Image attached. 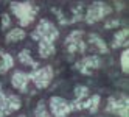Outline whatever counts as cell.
Here are the masks:
<instances>
[{"mask_svg":"<svg viewBox=\"0 0 129 117\" xmlns=\"http://www.w3.org/2000/svg\"><path fill=\"white\" fill-rule=\"evenodd\" d=\"M50 109H51V115L53 117H67L72 111L69 102L62 97H51L50 98Z\"/></svg>","mask_w":129,"mask_h":117,"instance_id":"6","label":"cell"},{"mask_svg":"<svg viewBox=\"0 0 129 117\" xmlns=\"http://www.w3.org/2000/svg\"><path fill=\"white\" fill-rule=\"evenodd\" d=\"M129 100L126 95H115V97H109L107 100V105H106V111L110 112V114H117L121 108H126L129 106L127 105Z\"/></svg>","mask_w":129,"mask_h":117,"instance_id":"8","label":"cell"},{"mask_svg":"<svg viewBox=\"0 0 129 117\" xmlns=\"http://www.w3.org/2000/svg\"><path fill=\"white\" fill-rule=\"evenodd\" d=\"M34 117H53L51 112L47 109V106H45V103L41 100L38 103V106H36V109H34Z\"/></svg>","mask_w":129,"mask_h":117,"instance_id":"18","label":"cell"},{"mask_svg":"<svg viewBox=\"0 0 129 117\" xmlns=\"http://www.w3.org/2000/svg\"><path fill=\"white\" fill-rule=\"evenodd\" d=\"M10 8L17 17L20 27L31 25L36 19V14H38V6H34L31 2H13Z\"/></svg>","mask_w":129,"mask_h":117,"instance_id":"1","label":"cell"},{"mask_svg":"<svg viewBox=\"0 0 129 117\" xmlns=\"http://www.w3.org/2000/svg\"><path fill=\"white\" fill-rule=\"evenodd\" d=\"M101 66V59L100 56L96 55H89V56H84L81 61H78L75 67L81 72L82 75H90L92 74V70H95Z\"/></svg>","mask_w":129,"mask_h":117,"instance_id":"7","label":"cell"},{"mask_svg":"<svg viewBox=\"0 0 129 117\" xmlns=\"http://www.w3.org/2000/svg\"><path fill=\"white\" fill-rule=\"evenodd\" d=\"M2 53H3V52H2V49H0V55H2Z\"/></svg>","mask_w":129,"mask_h":117,"instance_id":"26","label":"cell"},{"mask_svg":"<svg viewBox=\"0 0 129 117\" xmlns=\"http://www.w3.org/2000/svg\"><path fill=\"white\" fill-rule=\"evenodd\" d=\"M3 97H5V92L2 91V89H0V98H3Z\"/></svg>","mask_w":129,"mask_h":117,"instance_id":"25","label":"cell"},{"mask_svg":"<svg viewBox=\"0 0 129 117\" xmlns=\"http://www.w3.org/2000/svg\"><path fill=\"white\" fill-rule=\"evenodd\" d=\"M31 38L34 41H41V39H47V41H56L59 38V30L56 28V25L51 24L47 19H41L39 25L36 27V30L31 33Z\"/></svg>","mask_w":129,"mask_h":117,"instance_id":"2","label":"cell"},{"mask_svg":"<svg viewBox=\"0 0 129 117\" xmlns=\"http://www.w3.org/2000/svg\"><path fill=\"white\" fill-rule=\"evenodd\" d=\"M120 64H121V70L124 74H127L129 72V50H127V47L121 53V56H120Z\"/></svg>","mask_w":129,"mask_h":117,"instance_id":"20","label":"cell"},{"mask_svg":"<svg viewBox=\"0 0 129 117\" xmlns=\"http://www.w3.org/2000/svg\"><path fill=\"white\" fill-rule=\"evenodd\" d=\"M69 106H70V111H81L82 106H81V100H73V102H69Z\"/></svg>","mask_w":129,"mask_h":117,"instance_id":"22","label":"cell"},{"mask_svg":"<svg viewBox=\"0 0 129 117\" xmlns=\"http://www.w3.org/2000/svg\"><path fill=\"white\" fill-rule=\"evenodd\" d=\"M11 27V17H10V14L8 13H3L2 14V28L3 30H8Z\"/></svg>","mask_w":129,"mask_h":117,"instance_id":"21","label":"cell"},{"mask_svg":"<svg viewBox=\"0 0 129 117\" xmlns=\"http://www.w3.org/2000/svg\"><path fill=\"white\" fill-rule=\"evenodd\" d=\"M30 81L34 83V86L38 89H45L53 80V69L51 66H45V67H36L33 69L31 74H28Z\"/></svg>","mask_w":129,"mask_h":117,"instance_id":"3","label":"cell"},{"mask_svg":"<svg viewBox=\"0 0 129 117\" xmlns=\"http://www.w3.org/2000/svg\"><path fill=\"white\" fill-rule=\"evenodd\" d=\"M82 33L81 30H75V31H72L69 36H67V39H66V47L69 50V53H84L86 52V42L82 41Z\"/></svg>","mask_w":129,"mask_h":117,"instance_id":"5","label":"cell"},{"mask_svg":"<svg viewBox=\"0 0 129 117\" xmlns=\"http://www.w3.org/2000/svg\"><path fill=\"white\" fill-rule=\"evenodd\" d=\"M110 13H112V8H110L107 3H104V2H93L89 6V10L86 13V22L92 25V24L101 20L103 17L109 16Z\"/></svg>","mask_w":129,"mask_h":117,"instance_id":"4","label":"cell"},{"mask_svg":"<svg viewBox=\"0 0 129 117\" xmlns=\"http://www.w3.org/2000/svg\"><path fill=\"white\" fill-rule=\"evenodd\" d=\"M3 102L6 105V108L10 109V112H16V111H19L20 108H22V100H20V97L19 95H14V94H5L3 97Z\"/></svg>","mask_w":129,"mask_h":117,"instance_id":"11","label":"cell"},{"mask_svg":"<svg viewBox=\"0 0 129 117\" xmlns=\"http://www.w3.org/2000/svg\"><path fill=\"white\" fill-rule=\"evenodd\" d=\"M89 44H90V45H93V47L96 49L98 53H103V55H106V53L109 52V47L106 45L104 39H103V38H100V36L95 34V33L89 34Z\"/></svg>","mask_w":129,"mask_h":117,"instance_id":"12","label":"cell"},{"mask_svg":"<svg viewBox=\"0 0 129 117\" xmlns=\"http://www.w3.org/2000/svg\"><path fill=\"white\" fill-rule=\"evenodd\" d=\"M54 52H56V49H54V44L51 41H47V39L39 41V55H41V58H48V56L54 55Z\"/></svg>","mask_w":129,"mask_h":117,"instance_id":"13","label":"cell"},{"mask_svg":"<svg viewBox=\"0 0 129 117\" xmlns=\"http://www.w3.org/2000/svg\"><path fill=\"white\" fill-rule=\"evenodd\" d=\"M120 25V20H117V19H112V20H109V22H106V28H115V27H118Z\"/></svg>","mask_w":129,"mask_h":117,"instance_id":"23","label":"cell"},{"mask_svg":"<svg viewBox=\"0 0 129 117\" xmlns=\"http://www.w3.org/2000/svg\"><path fill=\"white\" fill-rule=\"evenodd\" d=\"M127 36H129V30L123 28L115 33L114 36V42H112V49H118V47H127Z\"/></svg>","mask_w":129,"mask_h":117,"instance_id":"14","label":"cell"},{"mask_svg":"<svg viewBox=\"0 0 129 117\" xmlns=\"http://www.w3.org/2000/svg\"><path fill=\"white\" fill-rule=\"evenodd\" d=\"M11 67H14V58L10 53H2L0 55V75H5Z\"/></svg>","mask_w":129,"mask_h":117,"instance_id":"15","label":"cell"},{"mask_svg":"<svg viewBox=\"0 0 129 117\" xmlns=\"http://www.w3.org/2000/svg\"><path fill=\"white\" fill-rule=\"evenodd\" d=\"M26 38V33H25V30H22V28H13V30H10L8 31V34H6V42H19V41H23Z\"/></svg>","mask_w":129,"mask_h":117,"instance_id":"16","label":"cell"},{"mask_svg":"<svg viewBox=\"0 0 129 117\" xmlns=\"http://www.w3.org/2000/svg\"><path fill=\"white\" fill-rule=\"evenodd\" d=\"M89 97V87L87 86H76L75 87V100H84Z\"/></svg>","mask_w":129,"mask_h":117,"instance_id":"19","label":"cell"},{"mask_svg":"<svg viewBox=\"0 0 129 117\" xmlns=\"http://www.w3.org/2000/svg\"><path fill=\"white\" fill-rule=\"evenodd\" d=\"M19 61L22 62V64H25V66H31L33 69L39 67V66H38V62H36V61L31 58V52H30V50H26V49L20 50V53H19Z\"/></svg>","mask_w":129,"mask_h":117,"instance_id":"17","label":"cell"},{"mask_svg":"<svg viewBox=\"0 0 129 117\" xmlns=\"http://www.w3.org/2000/svg\"><path fill=\"white\" fill-rule=\"evenodd\" d=\"M100 103H101V97L100 95H92V97H87V98H84V100H81L82 109H89L90 114H95L98 111Z\"/></svg>","mask_w":129,"mask_h":117,"instance_id":"10","label":"cell"},{"mask_svg":"<svg viewBox=\"0 0 129 117\" xmlns=\"http://www.w3.org/2000/svg\"><path fill=\"white\" fill-rule=\"evenodd\" d=\"M28 83H30V77H28V74H25V72L17 70V72H14V75L11 77V84H13V87L17 89V91H20V92H25L26 91Z\"/></svg>","mask_w":129,"mask_h":117,"instance_id":"9","label":"cell"},{"mask_svg":"<svg viewBox=\"0 0 129 117\" xmlns=\"http://www.w3.org/2000/svg\"><path fill=\"white\" fill-rule=\"evenodd\" d=\"M120 117H129V106H126V108H121L118 112H117Z\"/></svg>","mask_w":129,"mask_h":117,"instance_id":"24","label":"cell"},{"mask_svg":"<svg viewBox=\"0 0 129 117\" xmlns=\"http://www.w3.org/2000/svg\"><path fill=\"white\" fill-rule=\"evenodd\" d=\"M19 117H25V115H19Z\"/></svg>","mask_w":129,"mask_h":117,"instance_id":"27","label":"cell"}]
</instances>
